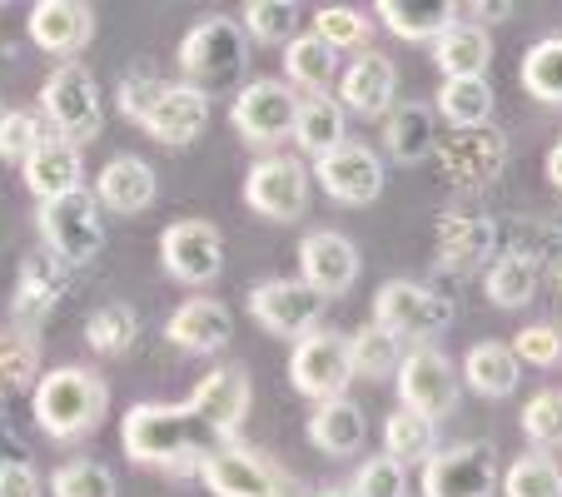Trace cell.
Masks as SVG:
<instances>
[{"label":"cell","mask_w":562,"mask_h":497,"mask_svg":"<svg viewBox=\"0 0 562 497\" xmlns=\"http://www.w3.org/2000/svg\"><path fill=\"white\" fill-rule=\"evenodd\" d=\"M339 105L344 115L359 120H389V110L398 105V65L383 50H363L349 70L339 75Z\"/></svg>","instance_id":"obj_21"},{"label":"cell","mask_w":562,"mask_h":497,"mask_svg":"<svg viewBox=\"0 0 562 497\" xmlns=\"http://www.w3.org/2000/svg\"><path fill=\"white\" fill-rule=\"evenodd\" d=\"M299 95L289 80H249L229 105V125L245 135V145H279L294 139Z\"/></svg>","instance_id":"obj_13"},{"label":"cell","mask_w":562,"mask_h":497,"mask_svg":"<svg viewBox=\"0 0 562 497\" xmlns=\"http://www.w3.org/2000/svg\"><path fill=\"white\" fill-rule=\"evenodd\" d=\"M0 120H5V110H0Z\"/></svg>","instance_id":"obj_56"},{"label":"cell","mask_w":562,"mask_h":497,"mask_svg":"<svg viewBox=\"0 0 562 497\" xmlns=\"http://www.w3.org/2000/svg\"><path fill=\"white\" fill-rule=\"evenodd\" d=\"M383 149L393 165H424L438 149V125L428 105H393L383 120Z\"/></svg>","instance_id":"obj_30"},{"label":"cell","mask_w":562,"mask_h":497,"mask_svg":"<svg viewBox=\"0 0 562 497\" xmlns=\"http://www.w3.org/2000/svg\"><path fill=\"white\" fill-rule=\"evenodd\" d=\"M35 224H41L45 249L60 255L70 269H86L105 249V219H100L95 190H70L60 200H45Z\"/></svg>","instance_id":"obj_6"},{"label":"cell","mask_w":562,"mask_h":497,"mask_svg":"<svg viewBox=\"0 0 562 497\" xmlns=\"http://www.w3.org/2000/svg\"><path fill=\"white\" fill-rule=\"evenodd\" d=\"M373 324L393 334L398 343H434L453 324V304L438 294L434 284L418 279H389L373 294Z\"/></svg>","instance_id":"obj_5"},{"label":"cell","mask_w":562,"mask_h":497,"mask_svg":"<svg viewBox=\"0 0 562 497\" xmlns=\"http://www.w3.org/2000/svg\"><path fill=\"white\" fill-rule=\"evenodd\" d=\"M349 359H353V379H393L404 363V343L383 334L379 324H363L359 334H349Z\"/></svg>","instance_id":"obj_39"},{"label":"cell","mask_w":562,"mask_h":497,"mask_svg":"<svg viewBox=\"0 0 562 497\" xmlns=\"http://www.w3.org/2000/svg\"><path fill=\"white\" fill-rule=\"evenodd\" d=\"M548 184H552V190L562 194V139H558V145L548 149Z\"/></svg>","instance_id":"obj_53"},{"label":"cell","mask_w":562,"mask_h":497,"mask_svg":"<svg viewBox=\"0 0 562 497\" xmlns=\"http://www.w3.org/2000/svg\"><path fill=\"white\" fill-rule=\"evenodd\" d=\"M522 433L538 453L562 448V388H538L522 403Z\"/></svg>","instance_id":"obj_45"},{"label":"cell","mask_w":562,"mask_h":497,"mask_svg":"<svg viewBox=\"0 0 562 497\" xmlns=\"http://www.w3.org/2000/svg\"><path fill=\"white\" fill-rule=\"evenodd\" d=\"M498 453L493 443H453L438 448L424 463L418 493L424 497H493L498 493Z\"/></svg>","instance_id":"obj_12"},{"label":"cell","mask_w":562,"mask_h":497,"mask_svg":"<svg viewBox=\"0 0 562 497\" xmlns=\"http://www.w3.org/2000/svg\"><path fill=\"white\" fill-rule=\"evenodd\" d=\"M159 264H165V274L175 284L190 289L214 284L224 269V234L210 219H175L159 234Z\"/></svg>","instance_id":"obj_14"},{"label":"cell","mask_w":562,"mask_h":497,"mask_svg":"<svg viewBox=\"0 0 562 497\" xmlns=\"http://www.w3.org/2000/svg\"><path fill=\"white\" fill-rule=\"evenodd\" d=\"M314 35L324 45H329L334 55L339 50H369L373 41V21L363 11H353V5H318L314 11Z\"/></svg>","instance_id":"obj_41"},{"label":"cell","mask_w":562,"mask_h":497,"mask_svg":"<svg viewBox=\"0 0 562 497\" xmlns=\"http://www.w3.org/2000/svg\"><path fill=\"white\" fill-rule=\"evenodd\" d=\"M41 110L55 125V135L70 145H90L105 129V100H100V80L80 60H60L50 80L41 86Z\"/></svg>","instance_id":"obj_4"},{"label":"cell","mask_w":562,"mask_h":497,"mask_svg":"<svg viewBox=\"0 0 562 497\" xmlns=\"http://www.w3.org/2000/svg\"><path fill=\"white\" fill-rule=\"evenodd\" d=\"M353 497H408L414 483H408V467L398 458L379 453V458H363V467L349 477Z\"/></svg>","instance_id":"obj_47"},{"label":"cell","mask_w":562,"mask_h":497,"mask_svg":"<svg viewBox=\"0 0 562 497\" xmlns=\"http://www.w3.org/2000/svg\"><path fill=\"white\" fill-rule=\"evenodd\" d=\"M434 65L443 80H488L493 65V41L483 25L458 21L434 41Z\"/></svg>","instance_id":"obj_28"},{"label":"cell","mask_w":562,"mask_h":497,"mask_svg":"<svg viewBox=\"0 0 562 497\" xmlns=\"http://www.w3.org/2000/svg\"><path fill=\"white\" fill-rule=\"evenodd\" d=\"M458 15H473V21H508L513 0H473V5H458Z\"/></svg>","instance_id":"obj_52"},{"label":"cell","mask_w":562,"mask_h":497,"mask_svg":"<svg viewBox=\"0 0 562 497\" xmlns=\"http://www.w3.org/2000/svg\"><path fill=\"white\" fill-rule=\"evenodd\" d=\"M75 269L65 264L50 249H35V255L21 259V274H15V298H11V324L35 334L45 318L60 308V298L70 294Z\"/></svg>","instance_id":"obj_18"},{"label":"cell","mask_w":562,"mask_h":497,"mask_svg":"<svg viewBox=\"0 0 562 497\" xmlns=\"http://www.w3.org/2000/svg\"><path fill=\"white\" fill-rule=\"evenodd\" d=\"M498 487H503V497H562V467H558V458L532 448L528 458H513V467L503 473Z\"/></svg>","instance_id":"obj_42"},{"label":"cell","mask_w":562,"mask_h":497,"mask_svg":"<svg viewBox=\"0 0 562 497\" xmlns=\"http://www.w3.org/2000/svg\"><path fill=\"white\" fill-rule=\"evenodd\" d=\"M463 383L477 393V398H513L518 393V379H522V363L513 353V343H498V339H483L468 349L463 359Z\"/></svg>","instance_id":"obj_29"},{"label":"cell","mask_w":562,"mask_h":497,"mask_svg":"<svg viewBox=\"0 0 562 497\" xmlns=\"http://www.w3.org/2000/svg\"><path fill=\"white\" fill-rule=\"evenodd\" d=\"M0 328H5V324H0Z\"/></svg>","instance_id":"obj_57"},{"label":"cell","mask_w":562,"mask_h":497,"mask_svg":"<svg viewBox=\"0 0 562 497\" xmlns=\"http://www.w3.org/2000/svg\"><path fill=\"white\" fill-rule=\"evenodd\" d=\"M284 75H289V86L308 90V95H329V86L339 80V55L318 41L314 31L294 35L284 45Z\"/></svg>","instance_id":"obj_33"},{"label":"cell","mask_w":562,"mask_h":497,"mask_svg":"<svg viewBox=\"0 0 562 497\" xmlns=\"http://www.w3.org/2000/svg\"><path fill=\"white\" fill-rule=\"evenodd\" d=\"M31 413L50 443H80L90 438L110 413V383L95 369L80 363H60V369L41 373V383L31 388Z\"/></svg>","instance_id":"obj_2"},{"label":"cell","mask_w":562,"mask_h":497,"mask_svg":"<svg viewBox=\"0 0 562 497\" xmlns=\"http://www.w3.org/2000/svg\"><path fill=\"white\" fill-rule=\"evenodd\" d=\"M483 289L498 308H528L542 289V274H538V259L522 255V249H503L488 269H483Z\"/></svg>","instance_id":"obj_32"},{"label":"cell","mask_w":562,"mask_h":497,"mask_svg":"<svg viewBox=\"0 0 562 497\" xmlns=\"http://www.w3.org/2000/svg\"><path fill=\"white\" fill-rule=\"evenodd\" d=\"M359 244L339 229H314L299 239V279H304L314 294L324 298H344L353 284H359Z\"/></svg>","instance_id":"obj_19"},{"label":"cell","mask_w":562,"mask_h":497,"mask_svg":"<svg viewBox=\"0 0 562 497\" xmlns=\"http://www.w3.org/2000/svg\"><path fill=\"white\" fill-rule=\"evenodd\" d=\"M125 458L139 467H159V473H200L210 453H220L224 438L204 423L190 403H135L120 428Z\"/></svg>","instance_id":"obj_1"},{"label":"cell","mask_w":562,"mask_h":497,"mask_svg":"<svg viewBox=\"0 0 562 497\" xmlns=\"http://www.w3.org/2000/svg\"><path fill=\"white\" fill-rule=\"evenodd\" d=\"M0 497H45V483L25 458H0Z\"/></svg>","instance_id":"obj_50"},{"label":"cell","mask_w":562,"mask_h":497,"mask_svg":"<svg viewBox=\"0 0 562 497\" xmlns=\"http://www.w3.org/2000/svg\"><path fill=\"white\" fill-rule=\"evenodd\" d=\"M304 433L324 458H353V453H363V443H369V418H363L359 403L329 398V403H314Z\"/></svg>","instance_id":"obj_27"},{"label":"cell","mask_w":562,"mask_h":497,"mask_svg":"<svg viewBox=\"0 0 562 497\" xmlns=\"http://www.w3.org/2000/svg\"><path fill=\"white\" fill-rule=\"evenodd\" d=\"M498 219L488 214H473V210H448L438 214L434 224V255H438V269L448 274H477L498 259Z\"/></svg>","instance_id":"obj_16"},{"label":"cell","mask_w":562,"mask_h":497,"mask_svg":"<svg viewBox=\"0 0 562 497\" xmlns=\"http://www.w3.org/2000/svg\"><path fill=\"white\" fill-rule=\"evenodd\" d=\"M25 31L45 55H80L95 41V11L80 0H35Z\"/></svg>","instance_id":"obj_22"},{"label":"cell","mask_w":562,"mask_h":497,"mask_svg":"<svg viewBox=\"0 0 562 497\" xmlns=\"http://www.w3.org/2000/svg\"><path fill=\"white\" fill-rule=\"evenodd\" d=\"M159 95H165V80H159L155 65H135V70H125V75H120V86H115L120 120H135V125H145L149 110L159 105Z\"/></svg>","instance_id":"obj_46"},{"label":"cell","mask_w":562,"mask_h":497,"mask_svg":"<svg viewBox=\"0 0 562 497\" xmlns=\"http://www.w3.org/2000/svg\"><path fill=\"white\" fill-rule=\"evenodd\" d=\"M95 200L110 214H145L159 200V180L149 170V159L139 155H115L105 170L95 174Z\"/></svg>","instance_id":"obj_25"},{"label":"cell","mask_w":562,"mask_h":497,"mask_svg":"<svg viewBox=\"0 0 562 497\" xmlns=\"http://www.w3.org/2000/svg\"><path fill=\"white\" fill-rule=\"evenodd\" d=\"M538 274H542V284L562 298V239H548V249L538 255Z\"/></svg>","instance_id":"obj_51"},{"label":"cell","mask_w":562,"mask_h":497,"mask_svg":"<svg viewBox=\"0 0 562 497\" xmlns=\"http://www.w3.org/2000/svg\"><path fill=\"white\" fill-rule=\"evenodd\" d=\"M245 35H255L259 45H289L299 35V5L294 0H249Z\"/></svg>","instance_id":"obj_44"},{"label":"cell","mask_w":562,"mask_h":497,"mask_svg":"<svg viewBox=\"0 0 562 497\" xmlns=\"http://www.w3.org/2000/svg\"><path fill=\"white\" fill-rule=\"evenodd\" d=\"M50 497H115V473L95 458H70L50 473Z\"/></svg>","instance_id":"obj_43"},{"label":"cell","mask_w":562,"mask_h":497,"mask_svg":"<svg viewBox=\"0 0 562 497\" xmlns=\"http://www.w3.org/2000/svg\"><path fill=\"white\" fill-rule=\"evenodd\" d=\"M200 483L214 497H304L299 483L269 453L245 443H224L200 463Z\"/></svg>","instance_id":"obj_7"},{"label":"cell","mask_w":562,"mask_h":497,"mask_svg":"<svg viewBox=\"0 0 562 497\" xmlns=\"http://www.w3.org/2000/svg\"><path fill=\"white\" fill-rule=\"evenodd\" d=\"M314 497H353V487L349 483H329V487H318Z\"/></svg>","instance_id":"obj_54"},{"label":"cell","mask_w":562,"mask_h":497,"mask_svg":"<svg viewBox=\"0 0 562 497\" xmlns=\"http://www.w3.org/2000/svg\"><path fill=\"white\" fill-rule=\"evenodd\" d=\"M184 403L200 413V418L224 438V443H234L239 423L249 418V403H255L249 369H245V363H220V369H210L200 383H194V393Z\"/></svg>","instance_id":"obj_20"},{"label":"cell","mask_w":562,"mask_h":497,"mask_svg":"<svg viewBox=\"0 0 562 497\" xmlns=\"http://www.w3.org/2000/svg\"><path fill=\"white\" fill-rule=\"evenodd\" d=\"M373 15H379L398 41H428V45H434L448 25H458L453 0H379Z\"/></svg>","instance_id":"obj_31"},{"label":"cell","mask_w":562,"mask_h":497,"mask_svg":"<svg viewBox=\"0 0 562 497\" xmlns=\"http://www.w3.org/2000/svg\"><path fill=\"white\" fill-rule=\"evenodd\" d=\"M344 105L339 100H329V95H308V100H299V120H294V145L304 149V155H329L334 145H344Z\"/></svg>","instance_id":"obj_34"},{"label":"cell","mask_w":562,"mask_h":497,"mask_svg":"<svg viewBox=\"0 0 562 497\" xmlns=\"http://www.w3.org/2000/svg\"><path fill=\"white\" fill-rule=\"evenodd\" d=\"M383 453L398 458L404 467L428 463V458L438 453V423L424 418V413H414V408L389 413V423H383Z\"/></svg>","instance_id":"obj_35"},{"label":"cell","mask_w":562,"mask_h":497,"mask_svg":"<svg viewBox=\"0 0 562 497\" xmlns=\"http://www.w3.org/2000/svg\"><path fill=\"white\" fill-rule=\"evenodd\" d=\"M289 379L304 393L308 403H329V398H349L353 383V359H349V334L339 328H314L294 343L289 353Z\"/></svg>","instance_id":"obj_9"},{"label":"cell","mask_w":562,"mask_h":497,"mask_svg":"<svg viewBox=\"0 0 562 497\" xmlns=\"http://www.w3.org/2000/svg\"><path fill=\"white\" fill-rule=\"evenodd\" d=\"M45 125L35 110H5V120H0V159H15V165H25V159L35 155V149L45 145Z\"/></svg>","instance_id":"obj_48"},{"label":"cell","mask_w":562,"mask_h":497,"mask_svg":"<svg viewBox=\"0 0 562 497\" xmlns=\"http://www.w3.org/2000/svg\"><path fill=\"white\" fill-rule=\"evenodd\" d=\"M165 339L184 353H224L234 339V314L220 298H184L165 324Z\"/></svg>","instance_id":"obj_24"},{"label":"cell","mask_w":562,"mask_h":497,"mask_svg":"<svg viewBox=\"0 0 562 497\" xmlns=\"http://www.w3.org/2000/svg\"><path fill=\"white\" fill-rule=\"evenodd\" d=\"M0 383L5 388H35L41 383V339L25 328H0Z\"/></svg>","instance_id":"obj_40"},{"label":"cell","mask_w":562,"mask_h":497,"mask_svg":"<svg viewBox=\"0 0 562 497\" xmlns=\"http://www.w3.org/2000/svg\"><path fill=\"white\" fill-rule=\"evenodd\" d=\"M513 353L518 363H532V369H558L562 363V328L558 324H528L513 339Z\"/></svg>","instance_id":"obj_49"},{"label":"cell","mask_w":562,"mask_h":497,"mask_svg":"<svg viewBox=\"0 0 562 497\" xmlns=\"http://www.w3.org/2000/svg\"><path fill=\"white\" fill-rule=\"evenodd\" d=\"M522 90L542 105L562 110V35H542L528 55H522V70H518Z\"/></svg>","instance_id":"obj_38"},{"label":"cell","mask_w":562,"mask_h":497,"mask_svg":"<svg viewBox=\"0 0 562 497\" xmlns=\"http://www.w3.org/2000/svg\"><path fill=\"white\" fill-rule=\"evenodd\" d=\"M204 125H210V95L194 86H165L159 105L149 110V120L139 129H145L149 139H159V145L184 149L204 135Z\"/></svg>","instance_id":"obj_23"},{"label":"cell","mask_w":562,"mask_h":497,"mask_svg":"<svg viewBox=\"0 0 562 497\" xmlns=\"http://www.w3.org/2000/svg\"><path fill=\"white\" fill-rule=\"evenodd\" d=\"M135 339H139V314L125 304V298H110V304L90 308L86 343L95 353H105V359H125V353L135 349Z\"/></svg>","instance_id":"obj_36"},{"label":"cell","mask_w":562,"mask_h":497,"mask_svg":"<svg viewBox=\"0 0 562 497\" xmlns=\"http://www.w3.org/2000/svg\"><path fill=\"white\" fill-rule=\"evenodd\" d=\"M324 304H329V298L314 294L304 279H265V284L249 289V314H255V324L265 328V334H274V339H294V343L318 328Z\"/></svg>","instance_id":"obj_15"},{"label":"cell","mask_w":562,"mask_h":497,"mask_svg":"<svg viewBox=\"0 0 562 497\" xmlns=\"http://www.w3.org/2000/svg\"><path fill=\"white\" fill-rule=\"evenodd\" d=\"M393 383H398V408H414L424 418H434V423L448 418L458 408V398H463V373L434 343H418L414 353H404Z\"/></svg>","instance_id":"obj_11"},{"label":"cell","mask_w":562,"mask_h":497,"mask_svg":"<svg viewBox=\"0 0 562 497\" xmlns=\"http://www.w3.org/2000/svg\"><path fill=\"white\" fill-rule=\"evenodd\" d=\"M21 170H25V190H31L41 204L60 200V194H70V190H86V159H80V145H70V139H60V135L45 139Z\"/></svg>","instance_id":"obj_26"},{"label":"cell","mask_w":562,"mask_h":497,"mask_svg":"<svg viewBox=\"0 0 562 497\" xmlns=\"http://www.w3.org/2000/svg\"><path fill=\"white\" fill-rule=\"evenodd\" d=\"M5 393H11V388H5V383H0V428H5Z\"/></svg>","instance_id":"obj_55"},{"label":"cell","mask_w":562,"mask_h":497,"mask_svg":"<svg viewBox=\"0 0 562 497\" xmlns=\"http://www.w3.org/2000/svg\"><path fill=\"white\" fill-rule=\"evenodd\" d=\"M249 65V45H245V25L229 21V15H204L184 31L180 41V70H184V86L194 90H220L229 86L234 75Z\"/></svg>","instance_id":"obj_3"},{"label":"cell","mask_w":562,"mask_h":497,"mask_svg":"<svg viewBox=\"0 0 562 497\" xmlns=\"http://www.w3.org/2000/svg\"><path fill=\"white\" fill-rule=\"evenodd\" d=\"M438 115L453 129L493 125V86L488 80H443V90H438Z\"/></svg>","instance_id":"obj_37"},{"label":"cell","mask_w":562,"mask_h":497,"mask_svg":"<svg viewBox=\"0 0 562 497\" xmlns=\"http://www.w3.org/2000/svg\"><path fill=\"white\" fill-rule=\"evenodd\" d=\"M314 180L324 184L329 200L349 204V210H363V204H373L383 194V159H379V149L363 145V139H344L329 155L314 159Z\"/></svg>","instance_id":"obj_17"},{"label":"cell","mask_w":562,"mask_h":497,"mask_svg":"<svg viewBox=\"0 0 562 497\" xmlns=\"http://www.w3.org/2000/svg\"><path fill=\"white\" fill-rule=\"evenodd\" d=\"M308 200H314V170L294 155H265L245 174V204L259 219L294 224L308 214Z\"/></svg>","instance_id":"obj_10"},{"label":"cell","mask_w":562,"mask_h":497,"mask_svg":"<svg viewBox=\"0 0 562 497\" xmlns=\"http://www.w3.org/2000/svg\"><path fill=\"white\" fill-rule=\"evenodd\" d=\"M438 170H443L453 194H483L488 184H498V174L508 170V135L498 125L483 129H453L448 139H438L434 149Z\"/></svg>","instance_id":"obj_8"}]
</instances>
